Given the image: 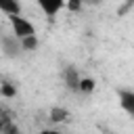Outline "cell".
<instances>
[{
	"label": "cell",
	"mask_w": 134,
	"mask_h": 134,
	"mask_svg": "<svg viewBox=\"0 0 134 134\" xmlns=\"http://www.w3.org/2000/svg\"><path fill=\"white\" fill-rule=\"evenodd\" d=\"M6 19H8V23H10V31H13L19 40L29 38V36H36V25H34L27 17H23V15H13V17H6Z\"/></svg>",
	"instance_id": "1"
},
{
	"label": "cell",
	"mask_w": 134,
	"mask_h": 134,
	"mask_svg": "<svg viewBox=\"0 0 134 134\" xmlns=\"http://www.w3.org/2000/svg\"><path fill=\"white\" fill-rule=\"evenodd\" d=\"M34 2H36V6L40 8V13H42L44 17H48V19L57 17V15L69 4V0H34Z\"/></svg>",
	"instance_id": "2"
},
{
	"label": "cell",
	"mask_w": 134,
	"mask_h": 134,
	"mask_svg": "<svg viewBox=\"0 0 134 134\" xmlns=\"http://www.w3.org/2000/svg\"><path fill=\"white\" fill-rule=\"evenodd\" d=\"M115 94H117L119 107H121L130 117H134V90H130V88H117Z\"/></svg>",
	"instance_id": "3"
},
{
	"label": "cell",
	"mask_w": 134,
	"mask_h": 134,
	"mask_svg": "<svg viewBox=\"0 0 134 134\" xmlns=\"http://www.w3.org/2000/svg\"><path fill=\"white\" fill-rule=\"evenodd\" d=\"M2 48H4L6 57H17V54H19V50H23L21 40H19L13 31H10V34H6V36L2 38Z\"/></svg>",
	"instance_id": "4"
},
{
	"label": "cell",
	"mask_w": 134,
	"mask_h": 134,
	"mask_svg": "<svg viewBox=\"0 0 134 134\" xmlns=\"http://www.w3.org/2000/svg\"><path fill=\"white\" fill-rule=\"evenodd\" d=\"M0 10L4 17H13V15H21L23 6L19 0H0Z\"/></svg>",
	"instance_id": "5"
},
{
	"label": "cell",
	"mask_w": 134,
	"mask_h": 134,
	"mask_svg": "<svg viewBox=\"0 0 134 134\" xmlns=\"http://www.w3.org/2000/svg\"><path fill=\"white\" fill-rule=\"evenodd\" d=\"M63 77H65V84H67V88H71L73 92H77V90H80V80H82V75H80L75 69L67 67V69H65V73H63Z\"/></svg>",
	"instance_id": "6"
},
{
	"label": "cell",
	"mask_w": 134,
	"mask_h": 134,
	"mask_svg": "<svg viewBox=\"0 0 134 134\" xmlns=\"http://www.w3.org/2000/svg\"><path fill=\"white\" fill-rule=\"evenodd\" d=\"M69 117V111L67 109H61V107H52L50 109V121L59 124V121H65Z\"/></svg>",
	"instance_id": "7"
},
{
	"label": "cell",
	"mask_w": 134,
	"mask_h": 134,
	"mask_svg": "<svg viewBox=\"0 0 134 134\" xmlns=\"http://www.w3.org/2000/svg\"><path fill=\"white\" fill-rule=\"evenodd\" d=\"M94 88H96L94 80H92V77H86V75H84V77L80 80V90H77V92H82V94H90V92H92Z\"/></svg>",
	"instance_id": "8"
},
{
	"label": "cell",
	"mask_w": 134,
	"mask_h": 134,
	"mask_svg": "<svg viewBox=\"0 0 134 134\" xmlns=\"http://www.w3.org/2000/svg\"><path fill=\"white\" fill-rule=\"evenodd\" d=\"M21 46H23V50H36V48H38V36L23 38V40H21Z\"/></svg>",
	"instance_id": "9"
},
{
	"label": "cell",
	"mask_w": 134,
	"mask_h": 134,
	"mask_svg": "<svg viewBox=\"0 0 134 134\" xmlns=\"http://www.w3.org/2000/svg\"><path fill=\"white\" fill-rule=\"evenodd\" d=\"M0 92H2L4 98H13V96H17V88H15L10 82H4L2 88H0Z\"/></svg>",
	"instance_id": "10"
},
{
	"label": "cell",
	"mask_w": 134,
	"mask_h": 134,
	"mask_svg": "<svg viewBox=\"0 0 134 134\" xmlns=\"http://www.w3.org/2000/svg\"><path fill=\"white\" fill-rule=\"evenodd\" d=\"M38 134H63V132L57 130V128H44V130H40Z\"/></svg>",
	"instance_id": "11"
}]
</instances>
